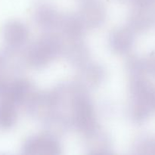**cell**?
<instances>
[{"instance_id": "3957f363", "label": "cell", "mask_w": 155, "mask_h": 155, "mask_svg": "<svg viewBox=\"0 0 155 155\" xmlns=\"http://www.w3.org/2000/svg\"><path fill=\"white\" fill-rule=\"evenodd\" d=\"M24 29L18 24H12L8 26L5 30L6 39L12 43L21 42L24 37Z\"/></svg>"}, {"instance_id": "6da1fadb", "label": "cell", "mask_w": 155, "mask_h": 155, "mask_svg": "<svg viewBox=\"0 0 155 155\" xmlns=\"http://www.w3.org/2000/svg\"><path fill=\"white\" fill-rule=\"evenodd\" d=\"M27 150L30 154H52L58 152V147L52 141L47 139H36L27 145Z\"/></svg>"}, {"instance_id": "7a4b0ae2", "label": "cell", "mask_w": 155, "mask_h": 155, "mask_svg": "<svg viewBox=\"0 0 155 155\" xmlns=\"http://www.w3.org/2000/svg\"><path fill=\"white\" fill-rule=\"evenodd\" d=\"M15 114L9 102L0 104V127H7L12 125L15 120Z\"/></svg>"}]
</instances>
